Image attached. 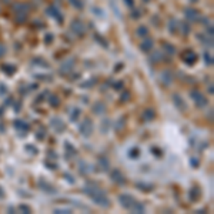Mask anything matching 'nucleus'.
Here are the masks:
<instances>
[{
    "mask_svg": "<svg viewBox=\"0 0 214 214\" xmlns=\"http://www.w3.org/2000/svg\"><path fill=\"white\" fill-rule=\"evenodd\" d=\"M83 193H84L86 196H89V197H90L91 200L97 204V206L104 207V208H108V207L111 206L110 198L104 194V191L100 190L99 187H96L94 184H87V186L83 189Z\"/></svg>",
    "mask_w": 214,
    "mask_h": 214,
    "instance_id": "nucleus-1",
    "label": "nucleus"
},
{
    "mask_svg": "<svg viewBox=\"0 0 214 214\" xmlns=\"http://www.w3.org/2000/svg\"><path fill=\"white\" fill-rule=\"evenodd\" d=\"M190 97H191V100L196 103V106L200 107V108H203V107L207 106V103H208V100L206 99V96L201 93L200 90H191L190 91Z\"/></svg>",
    "mask_w": 214,
    "mask_h": 214,
    "instance_id": "nucleus-2",
    "label": "nucleus"
},
{
    "mask_svg": "<svg viewBox=\"0 0 214 214\" xmlns=\"http://www.w3.org/2000/svg\"><path fill=\"white\" fill-rule=\"evenodd\" d=\"M119 203L126 210H132L133 204L136 203V198L133 197V196H130V194H120L119 196Z\"/></svg>",
    "mask_w": 214,
    "mask_h": 214,
    "instance_id": "nucleus-3",
    "label": "nucleus"
},
{
    "mask_svg": "<svg viewBox=\"0 0 214 214\" xmlns=\"http://www.w3.org/2000/svg\"><path fill=\"white\" fill-rule=\"evenodd\" d=\"M70 29H72V32L76 33L77 36H83V34L86 33V26L83 25V22L79 20V19H74L73 22L70 23Z\"/></svg>",
    "mask_w": 214,
    "mask_h": 214,
    "instance_id": "nucleus-4",
    "label": "nucleus"
},
{
    "mask_svg": "<svg viewBox=\"0 0 214 214\" xmlns=\"http://www.w3.org/2000/svg\"><path fill=\"white\" fill-rule=\"evenodd\" d=\"M80 133L84 137H90L91 133H93V123H91L90 119H84L80 124Z\"/></svg>",
    "mask_w": 214,
    "mask_h": 214,
    "instance_id": "nucleus-5",
    "label": "nucleus"
},
{
    "mask_svg": "<svg viewBox=\"0 0 214 214\" xmlns=\"http://www.w3.org/2000/svg\"><path fill=\"white\" fill-rule=\"evenodd\" d=\"M50 126H51L57 133H63L67 127L66 123H64L60 117H51V119H50Z\"/></svg>",
    "mask_w": 214,
    "mask_h": 214,
    "instance_id": "nucleus-6",
    "label": "nucleus"
},
{
    "mask_svg": "<svg viewBox=\"0 0 214 214\" xmlns=\"http://www.w3.org/2000/svg\"><path fill=\"white\" fill-rule=\"evenodd\" d=\"M110 179L114 181V183H117L119 186H124L126 183H127V180H126V177H124V174L120 171V170H113L111 173H110Z\"/></svg>",
    "mask_w": 214,
    "mask_h": 214,
    "instance_id": "nucleus-7",
    "label": "nucleus"
},
{
    "mask_svg": "<svg viewBox=\"0 0 214 214\" xmlns=\"http://www.w3.org/2000/svg\"><path fill=\"white\" fill-rule=\"evenodd\" d=\"M173 104L176 106V108L179 110V111H186L187 110V104H186V101L183 100L180 94H173Z\"/></svg>",
    "mask_w": 214,
    "mask_h": 214,
    "instance_id": "nucleus-8",
    "label": "nucleus"
},
{
    "mask_svg": "<svg viewBox=\"0 0 214 214\" xmlns=\"http://www.w3.org/2000/svg\"><path fill=\"white\" fill-rule=\"evenodd\" d=\"M183 61H184L186 64H189V66H193V64L197 61V54H196L193 50H187V51H184V54H183Z\"/></svg>",
    "mask_w": 214,
    "mask_h": 214,
    "instance_id": "nucleus-9",
    "label": "nucleus"
},
{
    "mask_svg": "<svg viewBox=\"0 0 214 214\" xmlns=\"http://www.w3.org/2000/svg\"><path fill=\"white\" fill-rule=\"evenodd\" d=\"M13 126H14V129H16L17 132L22 133V134H27V132L30 130V124L23 121V120H14Z\"/></svg>",
    "mask_w": 214,
    "mask_h": 214,
    "instance_id": "nucleus-10",
    "label": "nucleus"
},
{
    "mask_svg": "<svg viewBox=\"0 0 214 214\" xmlns=\"http://www.w3.org/2000/svg\"><path fill=\"white\" fill-rule=\"evenodd\" d=\"M46 14H49L50 17H54L59 23L63 22V16H61V13L59 12V9L56 6H49V9H46Z\"/></svg>",
    "mask_w": 214,
    "mask_h": 214,
    "instance_id": "nucleus-11",
    "label": "nucleus"
},
{
    "mask_svg": "<svg viewBox=\"0 0 214 214\" xmlns=\"http://www.w3.org/2000/svg\"><path fill=\"white\" fill-rule=\"evenodd\" d=\"M173 79H174V74L171 70H163L161 72V83L164 86H170L171 82H173Z\"/></svg>",
    "mask_w": 214,
    "mask_h": 214,
    "instance_id": "nucleus-12",
    "label": "nucleus"
},
{
    "mask_svg": "<svg viewBox=\"0 0 214 214\" xmlns=\"http://www.w3.org/2000/svg\"><path fill=\"white\" fill-rule=\"evenodd\" d=\"M153 46H154V41H153V39H146V40H143L140 43L139 49H140L143 53H148V51H151Z\"/></svg>",
    "mask_w": 214,
    "mask_h": 214,
    "instance_id": "nucleus-13",
    "label": "nucleus"
},
{
    "mask_svg": "<svg viewBox=\"0 0 214 214\" xmlns=\"http://www.w3.org/2000/svg\"><path fill=\"white\" fill-rule=\"evenodd\" d=\"M73 66H74V60L73 59H69V60H66V61L60 66V73L61 74H69L70 72H72Z\"/></svg>",
    "mask_w": 214,
    "mask_h": 214,
    "instance_id": "nucleus-14",
    "label": "nucleus"
},
{
    "mask_svg": "<svg viewBox=\"0 0 214 214\" xmlns=\"http://www.w3.org/2000/svg\"><path fill=\"white\" fill-rule=\"evenodd\" d=\"M97 166L100 167L101 171H107L108 167H110V161H108V158H106L104 156H100L99 158H97Z\"/></svg>",
    "mask_w": 214,
    "mask_h": 214,
    "instance_id": "nucleus-15",
    "label": "nucleus"
},
{
    "mask_svg": "<svg viewBox=\"0 0 214 214\" xmlns=\"http://www.w3.org/2000/svg\"><path fill=\"white\" fill-rule=\"evenodd\" d=\"M104 111H106V104H104L103 101H96V103L93 104V113H94V114L100 116V114H103Z\"/></svg>",
    "mask_w": 214,
    "mask_h": 214,
    "instance_id": "nucleus-16",
    "label": "nucleus"
},
{
    "mask_svg": "<svg viewBox=\"0 0 214 214\" xmlns=\"http://www.w3.org/2000/svg\"><path fill=\"white\" fill-rule=\"evenodd\" d=\"M154 117H156V111H154V108H146L144 111H143V120L144 121H153L154 120Z\"/></svg>",
    "mask_w": 214,
    "mask_h": 214,
    "instance_id": "nucleus-17",
    "label": "nucleus"
},
{
    "mask_svg": "<svg viewBox=\"0 0 214 214\" xmlns=\"http://www.w3.org/2000/svg\"><path fill=\"white\" fill-rule=\"evenodd\" d=\"M39 187L43 189V191H46V193H50V194H56V189L53 187V186H50L47 184L44 180H40L39 181Z\"/></svg>",
    "mask_w": 214,
    "mask_h": 214,
    "instance_id": "nucleus-18",
    "label": "nucleus"
},
{
    "mask_svg": "<svg viewBox=\"0 0 214 214\" xmlns=\"http://www.w3.org/2000/svg\"><path fill=\"white\" fill-rule=\"evenodd\" d=\"M0 69H1V72H4L7 76H12V74L16 72V66H13V64H10V63H4V64H1Z\"/></svg>",
    "mask_w": 214,
    "mask_h": 214,
    "instance_id": "nucleus-19",
    "label": "nucleus"
},
{
    "mask_svg": "<svg viewBox=\"0 0 214 214\" xmlns=\"http://www.w3.org/2000/svg\"><path fill=\"white\" fill-rule=\"evenodd\" d=\"M184 14H186V17H187L189 20H191V22H194V20H197V17H198V13H197V10H196V9H193V7L187 9V10L184 12Z\"/></svg>",
    "mask_w": 214,
    "mask_h": 214,
    "instance_id": "nucleus-20",
    "label": "nucleus"
},
{
    "mask_svg": "<svg viewBox=\"0 0 214 214\" xmlns=\"http://www.w3.org/2000/svg\"><path fill=\"white\" fill-rule=\"evenodd\" d=\"M198 197H200V190H198V187H193V189L189 190V198L190 201H197Z\"/></svg>",
    "mask_w": 214,
    "mask_h": 214,
    "instance_id": "nucleus-21",
    "label": "nucleus"
},
{
    "mask_svg": "<svg viewBox=\"0 0 214 214\" xmlns=\"http://www.w3.org/2000/svg\"><path fill=\"white\" fill-rule=\"evenodd\" d=\"M130 211H132V213H146V207H144V204H141L140 201L136 200V203L133 204Z\"/></svg>",
    "mask_w": 214,
    "mask_h": 214,
    "instance_id": "nucleus-22",
    "label": "nucleus"
},
{
    "mask_svg": "<svg viewBox=\"0 0 214 214\" xmlns=\"http://www.w3.org/2000/svg\"><path fill=\"white\" fill-rule=\"evenodd\" d=\"M163 50H164V53H167V54H170V56H173V54H176V47H174L173 44L167 43V41H164V43H163Z\"/></svg>",
    "mask_w": 214,
    "mask_h": 214,
    "instance_id": "nucleus-23",
    "label": "nucleus"
},
{
    "mask_svg": "<svg viewBox=\"0 0 214 214\" xmlns=\"http://www.w3.org/2000/svg\"><path fill=\"white\" fill-rule=\"evenodd\" d=\"M80 114H82V110H80L79 107H74L73 110H72V113H70V120H72V121H77Z\"/></svg>",
    "mask_w": 214,
    "mask_h": 214,
    "instance_id": "nucleus-24",
    "label": "nucleus"
},
{
    "mask_svg": "<svg viewBox=\"0 0 214 214\" xmlns=\"http://www.w3.org/2000/svg\"><path fill=\"white\" fill-rule=\"evenodd\" d=\"M49 104L51 107H57L60 106V99L56 94H49Z\"/></svg>",
    "mask_w": 214,
    "mask_h": 214,
    "instance_id": "nucleus-25",
    "label": "nucleus"
},
{
    "mask_svg": "<svg viewBox=\"0 0 214 214\" xmlns=\"http://www.w3.org/2000/svg\"><path fill=\"white\" fill-rule=\"evenodd\" d=\"M127 154H129L130 158H139V156L141 154V151H140V148L139 147H133L127 151Z\"/></svg>",
    "mask_w": 214,
    "mask_h": 214,
    "instance_id": "nucleus-26",
    "label": "nucleus"
},
{
    "mask_svg": "<svg viewBox=\"0 0 214 214\" xmlns=\"http://www.w3.org/2000/svg\"><path fill=\"white\" fill-rule=\"evenodd\" d=\"M108 130H110V120H103L101 126H100V132L103 133V134H106Z\"/></svg>",
    "mask_w": 214,
    "mask_h": 214,
    "instance_id": "nucleus-27",
    "label": "nucleus"
},
{
    "mask_svg": "<svg viewBox=\"0 0 214 214\" xmlns=\"http://www.w3.org/2000/svg\"><path fill=\"white\" fill-rule=\"evenodd\" d=\"M97 83V79H90V80H87V82L82 83V87L83 89H90L91 86H94Z\"/></svg>",
    "mask_w": 214,
    "mask_h": 214,
    "instance_id": "nucleus-28",
    "label": "nucleus"
},
{
    "mask_svg": "<svg viewBox=\"0 0 214 214\" xmlns=\"http://www.w3.org/2000/svg\"><path fill=\"white\" fill-rule=\"evenodd\" d=\"M33 63H36V66H41V67H47V66H49V63H47L44 59H41V57L33 59Z\"/></svg>",
    "mask_w": 214,
    "mask_h": 214,
    "instance_id": "nucleus-29",
    "label": "nucleus"
},
{
    "mask_svg": "<svg viewBox=\"0 0 214 214\" xmlns=\"http://www.w3.org/2000/svg\"><path fill=\"white\" fill-rule=\"evenodd\" d=\"M70 1V4L73 6V7H76L77 10H82L83 9V1L82 0H69Z\"/></svg>",
    "mask_w": 214,
    "mask_h": 214,
    "instance_id": "nucleus-30",
    "label": "nucleus"
},
{
    "mask_svg": "<svg viewBox=\"0 0 214 214\" xmlns=\"http://www.w3.org/2000/svg\"><path fill=\"white\" fill-rule=\"evenodd\" d=\"M148 34V30L146 26H141V27H139L137 29V36H140V37H144V36H147Z\"/></svg>",
    "mask_w": 214,
    "mask_h": 214,
    "instance_id": "nucleus-31",
    "label": "nucleus"
},
{
    "mask_svg": "<svg viewBox=\"0 0 214 214\" xmlns=\"http://www.w3.org/2000/svg\"><path fill=\"white\" fill-rule=\"evenodd\" d=\"M168 30H170V33H176L177 32V22L176 20H170L168 22Z\"/></svg>",
    "mask_w": 214,
    "mask_h": 214,
    "instance_id": "nucleus-32",
    "label": "nucleus"
},
{
    "mask_svg": "<svg viewBox=\"0 0 214 214\" xmlns=\"http://www.w3.org/2000/svg\"><path fill=\"white\" fill-rule=\"evenodd\" d=\"M204 61H206L207 66H213V57H211V54L208 51L204 53Z\"/></svg>",
    "mask_w": 214,
    "mask_h": 214,
    "instance_id": "nucleus-33",
    "label": "nucleus"
},
{
    "mask_svg": "<svg viewBox=\"0 0 214 214\" xmlns=\"http://www.w3.org/2000/svg\"><path fill=\"white\" fill-rule=\"evenodd\" d=\"M25 150H26V151H29V153H32L33 156H34V154H37V153H39V150H37L36 147H33L32 144H27V146L25 147Z\"/></svg>",
    "mask_w": 214,
    "mask_h": 214,
    "instance_id": "nucleus-34",
    "label": "nucleus"
},
{
    "mask_svg": "<svg viewBox=\"0 0 214 214\" xmlns=\"http://www.w3.org/2000/svg\"><path fill=\"white\" fill-rule=\"evenodd\" d=\"M137 187L141 189L143 191H151V189H153V186H148V184H144V183H139Z\"/></svg>",
    "mask_w": 214,
    "mask_h": 214,
    "instance_id": "nucleus-35",
    "label": "nucleus"
},
{
    "mask_svg": "<svg viewBox=\"0 0 214 214\" xmlns=\"http://www.w3.org/2000/svg\"><path fill=\"white\" fill-rule=\"evenodd\" d=\"M124 126H126V117H121V119H120V120H119V126H117V124H116V130H121V129H123Z\"/></svg>",
    "mask_w": 214,
    "mask_h": 214,
    "instance_id": "nucleus-36",
    "label": "nucleus"
},
{
    "mask_svg": "<svg viewBox=\"0 0 214 214\" xmlns=\"http://www.w3.org/2000/svg\"><path fill=\"white\" fill-rule=\"evenodd\" d=\"M64 147H66V150L69 153H72V154H76V153H77V150H76L73 146H70V143H67V141L64 143Z\"/></svg>",
    "mask_w": 214,
    "mask_h": 214,
    "instance_id": "nucleus-37",
    "label": "nucleus"
},
{
    "mask_svg": "<svg viewBox=\"0 0 214 214\" xmlns=\"http://www.w3.org/2000/svg\"><path fill=\"white\" fill-rule=\"evenodd\" d=\"M160 60H163V54H161L160 51H157V53H154V54H153V60H151V61H153V63H156V61H160Z\"/></svg>",
    "mask_w": 214,
    "mask_h": 214,
    "instance_id": "nucleus-38",
    "label": "nucleus"
},
{
    "mask_svg": "<svg viewBox=\"0 0 214 214\" xmlns=\"http://www.w3.org/2000/svg\"><path fill=\"white\" fill-rule=\"evenodd\" d=\"M120 99H121V103H127V101L130 100V93H129V91H124Z\"/></svg>",
    "mask_w": 214,
    "mask_h": 214,
    "instance_id": "nucleus-39",
    "label": "nucleus"
},
{
    "mask_svg": "<svg viewBox=\"0 0 214 214\" xmlns=\"http://www.w3.org/2000/svg\"><path fill=\"white\" fill-rule=\"evenodd\" d=\"M19 210L23 211V213H32V208L29 206H26V204H20V206H19Z\"/></svg>",
    "mask_w": 214,
    "mask_h": 214,
    "instance_id": "nucleus-40",
    "label": "nucleus"
},
{
    "mask_svg": "<svg viewBox=\"0 0 214 214\" xmlns=\"http://www.w3.org/2000/svg\"><path fill=\"white\" fill-rule=\"evenodd\" d=\"M54 213H57V214H60V213L69 214V213H72V210H70V208H54Z\"/></svg>",
    "mask_w": 214,
    "mask_h": 214,
    "instance_id": "nucleus-41",
    "label": "nucleus"
},
{
    "mask_svg": "<svg viewBox=\"0 0 214 214\" xmlns=\"http://www.w3.org/2000/svg\"><path fill=\"white\" fill-rule=\"evenodd\" d=\"M123 86H124L123 82H116V83H113V89H114V90H121V89H123Z\"/></svg>",
    "mask_w": 214,
    "mask_h": 214,
    "instance_id": "nucleus-42",
    "label": "nucleus"
},
{
    "mask_svg": "<svg viewBox=\"0 0 214 214\" xmlns=\"http://www.w3.org/2000/svg\"><path fill=\"white\" fill-rule=\"evenodd\" d=\"M94 39H96V40H99L100 44H103V46H107V40H104V39H103L101 36H99V34H96V36H94Z\"/></svg>",
    "mask_w": 214,
    "mask_h": 214,
    "instance_id": "nucleus-43",
    "label": "nucleus"
},
{
    "mask_svg": "<svg viewBox=\"0 0 214 214\" xmlns=\"http://www.w3.org/2000/svg\"><path fill=\"white\" fill-rule=\"evenodd\" d=\"M150 151H153V153L156 154V157H161V156H163V153H161V151H160L157 147H151V148H150Z\"/></svg>",
    "mask_w": 214,
    "mask_h": 214,
    "instance_id": "nucleus-44",
    "label": "nucleus"
},
{
    "mask_svg": "<svg viewBox=\"0 0 214 214\" xmlns=\"http://www.w3.org/2000/svg\"><path fill=\"white\" fill-rule=\"evenodd\" d=\"M36 139H39V140H43V139H44V129H41L40 132L36 133Z\"/></svg>",
    "mask_w": 214,
    "mask_h": 214,
    "instance_id": "nucleus-45",
    "label": "nucleus"
},
{
    "mask_svg": "<svg viewBox=\"0 0 214 214\" xmlns=\"http://www.w3.org/2000/svg\"><path fill=\"white\" fill-rule=\"evenodd\" d=\"M7 93V87H6V84H0V94H6Z\"/></svg>",
    "mask_w": 214,
    "mask_h": 214,
    "instance_id": "nucleus-46",
    "label": "nucleus"
},
{
    "mask_svg": "<svg viewBox=\"0 0 214 214\" xmlns=\"http://www.w3.org/2000/svg\"><path fill=\"white\" fill-rule=\"evenodd\" d=\"M140 16H141V12H140V10H134V12L132 13V17H133V19H139Z\"/></svg>",
    "mask_w": 214,
    "mask_h": 214,
    "instance_id": "nucleus-47",
    "label": "nucleus"
},
{
    "mask_svg": "<svg viewBox=\"0 0 214 214\" xmlns=\"http://www.w3.org/2000/svg\"><path fill=\"white\" fill-rule=\"evenodd\" d=\"M64 177H66V180L69 181V183H72V184H73V183H74V179H73V176H70V174H69V173H64Z\"/></svg>",
    "mask_w": 214,
    "mask_h": 214,
    "instance_id": "nucleus-48",
    "label": "nucleus"
},
{
    "mask_svg": "<svg viewBox=\"0 0 214 214\" xmlns=\"http://www.w3.org/2000/svg\"><path fill=\"white\" fill-rule=\"evenodd\" d=\"M124 3H126L130 9H134V0H124Z\"/></svg>",
    "mask_w": 214,
    "mask_h": 214,
    "instance_id": "nucleus-49",
    "label": "nucleus"
},
{
    "mask_svg": "<svg viewBox=\"0 0 214 214\" xmlns=\"http://www.w3.org/2000/svg\"><path fill=\"white\" fill-rule=\"evenodd\" d=\"M4 53H6V47L0 43V57H3V56H4Z\"/></svg>",
    "mask_w": 214,
    "mask_h": 214,
    "instance_id": "nucleus-50",
    "label": "nucleus"
},
{
    "mask_svg": "<svg viewBox=\"0 0 214 214\" xmlns=\"http://www.w3.org/2000/svg\"><path fill=\"white\" fill-rule=\"evenodd\" d=\"M20 101H17V103H13V108H14V111H20Z\"/></svg>",
    "mask_w": 214,
    "mask_h": 214,
    "instance_id": "nucleus-51",
    "label": "nucleus"
},
{
    "mask_svg": "<svg viewBox=\"0 0 214 214\" xmlns=\"http://www.w3.org/2000/svg\"><path fill=\"white\" fill-rule=\"evenodd\" d=\"M183 33H184V34H189V33H190L189 25H183Z\"/></svg>",
    "mask_w": 214,
    "mask_h": 214,
    "instance_id": "nucleus-52",
    "label": "nucleus"
},
{
    "mask_svg": "<svg viewBox=\"0 0 214 214\" xmlns=\"http://www.w3.org/2000/svg\"><path fill=\"white\" fill-rule=\"evenodd\" d=\"M51 40H53V34H47L46 36V43L49 44V43H51Z\"/></svg>",
    "mask_w": 214,
    "mask_h": 214,
    "instance_id": "nucleus-53",
    "label": "nucleus"
},
{
    "mask_svg": "<svg viewBox=\"0 0 214 214\" xmlns=\"http://www.w3.org/2000/svg\"><path fill=\"white\" fill-rule=\"evenodd\" d=\"M191 166H193V167H197V166H198V160H196V158H191Z\"/></svg>",
    "mask_w": 214,
    "mask_h": 214,
    "instance_id": "nucleus-54",
    "label": "nucleus"
},
{
    "mask_svg": "<svg viewBox=\"0 0 214 214\" xmlns=\"http://www.w3.org/2000/svg\"><path fill=\"white\" fill-rule=\"evenodd\" d=\"M196 213H198V214H203V213H206V210H204V208H201V210H197Z\"/></svg>",
    "mask_w": 214,
    "mask_h": 214,
    "instance_id": "nucleus-55",
    "label": "nucleus"
},
{
    "mask_svg": "<svg viewBox=\"0 0 214 214\" xmlns=\"http://www.w3.org/2000/svg\"><path fill=\"white\" fill-rule=\"evenodd\" d=\"M3 196H4V193H3V190H1V187H0V198L3 197Z\"/></svg>",
    "mask_w": 214,
    "mask_h": 214,
    "instance_id": "nucleus-56",
    "label": "nucleus"
},
{
    "mask_svg": "<svg viewBox=\"0 0 214 214\" xmlns=\"http://www.w3.org/2000/svg\"><path fill=\"white\" fill-rule=\"evenodd\" d=\"M144 1H150V0H144Z\"/></svg>",
    "mask_w": 214,
    "mask_h": 214,
    "instance_id": "nucleus-57",
    "label": "nucleus"
}]
</instances>
